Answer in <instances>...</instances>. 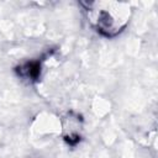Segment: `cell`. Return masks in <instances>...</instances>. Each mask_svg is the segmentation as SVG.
I'll return each mask as SVG.
<instances>
[{"label": "cell", "instance_id": "cell-1", "mask_svg": "<svg viewBox=\"0 0 158 158\" xmlns=\"http://www.w3.org/2000/svg\"><path fill=\"white\" fill-rule=\"evenodd\" d=\"M89 25L101 36L114 38L120 35L130 22L131 6L117 1L81 2Z\"/></svg>", "mask_w": 158, "mask_h": 158}, {"label": "cell", "instance_id": "cell-2", "mask_svg": "<svg viewBox=\"0 0 158 158\" xmlns=\"http://www.w3.org/2000/svg\"><path fill=\"white\" fill-rule=\"evenodd\" d=\"M16 72L22 78H26L28 80H37L41 74V63L37 60L25 63L23 65L19 67L16 69Z\"/></svg>", "mask_w": 158, "mask_h": 158}]
</instances>
